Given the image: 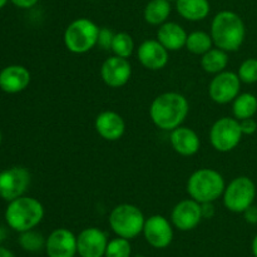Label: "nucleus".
I'll return each mask as SVG.
<instances>
[{"label":"nucleus","instance_id":"f257e3e1","mask_svg":"<svg viewBox=\"0 0 257 257\" xmlns=\"http://www.w3.org/2000/svg\"><path fill=\"white\" fill-rule=\"evenodd\" d=\"M190 112L187 98L177 92L157 95L151 103L150 117L153 124L162 131H173L182 125Z\"/></svg>","mask_w":257,"mask_h":257},{"label":"nucleus","instance_id":"f03ea898","mask_svg":"<svg viewBox=\"0 0 257 257\" xmlns=\"http://www.w3.org/2000/svg\"><path fill=\"white\" fill-rule=\"evenodd\" d=\"M210 34L215 47L227 53L236 52L245 42V23L237 13L222 10L213 17Z\"/></svg>","mask_w":257,"mask_h":257},{"label":"nucleus","instance_id":"7ed1b4c3","mask_svg":"<svg viewBox=\"0 0 257 257\" xmlns=\"http://www.w3.org/2000/svg\"><path fill=\"white\" fill-rule=\"evenodd\" d=\"M44 207L34 197L22 196L10 201L5 210V221L8 226L17 232L33 230L42 222Z\"/></svg>","mask_w":257,"mask_h":257},{"label":"nucleus","instance_id":"20e7f679","mask_svg":"<svg viewBox=\"0 0 257 257\" xmlns=\"http://www.w3.org/2000/svg\"><path fill=\"white\" fill-rule=\"evenodd\" d=\"M225 187L223 176L212 168H200L187 181V193L200 203L217 201L223 195Z\"/></svg>","mask_w":257,"mask_h":257},{"label":"nucleus","instance_id":"39448f33","mask_svg":"<svg viewBox=\"0 0 257 257\" xmlns=\"http://www.w3.org/2000/svg\"><path fill=\"white\" fill-rule=\"evenodd\" d=\"M100 28L88 18H79L70 23L64 30V45L73 54H84L98 43Z\"/></svg>","mask_w":257,"mask_h":257},{"label":"nucleus","instance_id":"423d86ee","mask_svg":"<svg viewBox=\"0 0 257 257\" xmlns=\"http://www.w3.org/2000/svg\"><path fill=\"white\" fill-rule=\"evenodd\" d=\"M108 222L118 237L132 240L142 233L146 217L137 206L131 203H120L110 211Z\"/></svg>","mask_w":257,"mask_h":257},{"label":"nucleus","instance_id":"0eeeda50","mask_svg":"<svg viewBox=\"0 0 257 257\" xmlns=\"http://www.w3.org/2000/svg\"><path fill=\"white\" fill-rule=\"evenodd\" d=\"M256 198V185L251 178L238 176L233 178L223 191V206L233 213H243Z\"/></svg>","mask_w":257,"mask_h":257},{"label":"nucleus","instance_id":"6e6552de","mask_svg":"<svg viewBox=\"0 0 257 257\" xmlns=\"http://www.w3.org/2000/svg\"><path fill=\"white\" fill-rule=\"evenodd\" d=\"M240 120L235 117H222L216 120L210 130L211 146L217 152H231L242 140Z\"/></svg>","mask_w":257,"mask_h":257},{"label":"nucleus","instance_id":"1a4fd4ad","mask_svg":"<svg viewBox=\"0 0 257 257\" xmlns=\"http://www.w3.org/2000/svg\"><path fill=\"white\" fill-rule=\"evenodd\" d=\"M32 176L24 167L14 166L0 172V198L10 201L24 196L30 185Z\"/></svg>","mask_w":257,"mask_h":257},{"label":"nucleus","instance_id":"9d476101","mask_svg":"<svg viewBox=\"0 0 257 257\" xmlns=\"http://www.w3.org/2000/svg\"><path fill=\"white\" fill-rule=\"evenodd\" d=\"M241 80L237 73L223 70L215 74L208 85V95L217 104H228L240 94Z\"/></svg>","mask_w":257,"mask_h":257},{"label":"nucleus","instance_id":"9b49d317","mask_svg":"<svg viewBox=\"0 0 257 257\" xmlns=\"http://www.w3.org/2000/svg\"><path fill=\"white\" fill-rule=\"evenodd\" d=\"M142 233L152 247L166 248L173 240V225L165 216L153 215L146 218Z\"/></svg>","mask_w":257,"mask_h":257},{"label":"nucleus","instance_id":"f8f14e48","mask_svg":"<svg viewBox=\"0 0 257 257\" xmlns=\"http://www.w3.org/2000/svg\"><path fill=\"white\" fill-rule=\"evenodd\" d=\"M132 77V65L125 58H107L100 67V78L110 88H120L127 84Z\"/></svg>","mask_w":257,"mask_h":257},{"label":"nucleus","instance_id":"ddd939ff","mask_svg":"<svg viewBox=\"0 0 257 257\" xmlns=\"http://www.w3.org/2000/svg\"><path fill=\"white\" fill-rule=\"evenodd\" d=\"M202 218L201 203L193 198L180 201L171 212V222L180 231L193 230L200 225Z\"/></svg>","mask_w":257,"mask_h":257},{"label":"nucleus","instance_id":"4468645a","mask_svg":"<svg viewBox=\"0 0 257 257\" xmlns=\"http://www.w3.org/2000/svg\"><path fill=\"white\" fill-rule=\"evenodd\" d=\"M108 237L97 227H88L77 236V252L80 257H104Z\"/></svg>","mask_w":257,"mask_h":257},{"label":"nucleus","instance_id":"2eb2a0df","mask_svg":"<svg viewBox=\"0 0 257 257\" xmlns=\"http://www.w3.org/2000/svg\"><path fill=\"white\" fill-rule=\"evenodd\" d=\"M48 257H74L77 255V236L68 228H57L47 237Z\"/></svg>","mask_w":257,"mask_h":257},{"label":"nucleus","instance_id":"dca6fc26","mask_svg":"<svg viewBox=\"0 0 257 257\" xmlns=\"http://www.w3.org/2000/svg\"><path fill=\"white\" fill-rule=\"evenodd\" d=\"M168 50L157 39L145 40L137 49V58L148 70H161L170 60Z\"/></svg>","mask_w":257,"mask_h":257},{"label":"nucleus","instance_id":"f3484780","mask_svg":"<svg viewBox=\"0 0 257 257\" xmlns=\"http://www.w3.org/2000/svg\"><path fill=\"white\" fill-rule=\"evenodd\" d=\"M94 128L103 140L114 142L120 140L124 135L125 122L119 113L114 110H104L95 118Z\"/></svg>","mask_w":257,"mask_h":257},{"label":"nucleus","instance_id":"a211bd4d","mask_svg":"<svg viewBox=\"0 0 257 257\" xmlns=\"http://www.w3.org/2000/svg\"><path fill=\"white\" fill-rule=\"evenodd\" d=\"M30 80L32 75L24 65H8L0 70V89L8 94H17L25 90Z\"/></svg>","mask_w":257,"mask_h":257},{"label":"nucleus","instance_id":"6ab92c4d","mask_svg":"<svg viewBox=\"0 0 257 257\" xmlns=\"http://www.w3.org/2000/svg\"><path fill=\"white\" fill-rule=\"evenodd\" d=\"M170 143L176 153L183 157H190L200 151L201 141L197 133L190 127L180 125L171 131Z\"/></svg>","mask_w":257,"mask_h":257},{"label":"nucleus","instance_id":"aec40b11","mask_svg":"<svg viewBox=\"0 0 257 257\" xmlns=\"http://www.w3.org/2000/svg\"><path fill=\"white\" fill-rule=\"evenodd\" d=\"M187 35L182 25L175 22L163 23L157 30V40L168 52H177L185 48Z\"/></svg>","mask_w":257,"mask_h":257},{"label":"nucleus","instance_id":"412c9836","mask_svg":"<svg viewBox=\"0 0 257 257\" xmlns=\"http://www.w3.org/2000/svg\"><path fill=\"white\" fill-rule=\"evenodd\" d=\"M176 10L188 22H201L211 12L208 0H176Z\"/></svg>","mask_w":257,"mask_h":257},{"label":"nucleus","instance_id":"4be33fe9","mask_svg":"<svg viewBox=\"0 0 257 257\" xmlns=\"http://www.w3.org/2000/svg\"><path fill=\"white\" fill-rule=\"evenodd\" d=\"M172 7L170 0H150L143 10L146 23L155 27H160L170 18Z\"/></svg>","mask_w":257,"mask_h":257},{"label":"nucleus","instance_id":"5701e85b","mask_svg":"<svg viewBox=\"0 0 257 257\" xmlns=\"http://www.w3.org/2000/svg\"><path fill=\"white\" fill-rule=\"evenodd\" d=\"M228 65V53L220 48H211L201 55V67L208 74H218L226 70Z\"/></svg>","mask_w":257,"mask_h":257},{"label":"nucleus","instance_id":"b1692460","mask_svg":"<svg viewBox=\"0 0 257 257\" xmlns=\"http://www.w3.org/2000/svg\"><path fill=\"white\" fill-rule=\"evenodd\" d=\"M232 113L236 119L252 118L257 113V98L252 93H241L232 102Z\"/></svg>","mask_w":257,"mask_h":257},{"label":"nucleus","instance_id":"393cba45","mask_svg":"<svg viewBox=\"0 0 257 257\" xmlns=\"http://www.w3.org/2000/svg\"><path fill=\"white\" fill-rule=\"evenodd\" d=\"M213 40L210 33L203 30H195L187 35L186 47L190 53L195 55H203L212 48Z\"/></svg>","mask_w":257,"mask_h":257},{"label":"nucleus","instance_id":"a878e982","mask_svg":"<svg viewBox=\"0 0 257 257\" xmlns=\"http://www.w3.org/2000/svg\"><path fill=\"white\" fill-rule=\"evenodd\" d=\"M110 50L117 57L128 59L135 52V40L131 37V34L125 32L115 33Z\"/></svg>","mask_w":257,"mask_h":257},{"label":"nucleus","instance_id":"bb28decb","mask_svg":"<svg viewBox=\"0 0 257 257\" xmlns=\"http://www.w3.org/2000/svg\"><path fill=\"white\" fill-rule=\"evenodd\" d=\"M45 242H47V238H44V236L35 231L34 228L20 232L19 245L23 250L28 252H39L43 248H45Z\"/></svg>","mask_w":257,"mask_h":257},{"label":"nucleus","instance_id":"cd10ccee","mask_svg":"<svg viewBox=\"0 0 257 257\" xmlns=\"http://www.w3.org/2000/svg\"><path fill=\"white\" fill-rule=\"evenodd\" d=\"M131 255H132V246L130 240L117 237L108 241L104 257H131Z\"/></svg>","mask_w":257,"mask_h":257},{"label":"nucleus","instance_id":"c85d7f7f","mask_svg":"<svg viewBox=\"0 0 257 257\" xmlns=\"http://www.w3.org/2000/svg\"><path fill=\"white\" fill-rule=\"evenodd\" d=\"M237 75L240 80L246 84H253L257 82V59L256 58H248L243 60L238 67Z\"/></svg>","mask_w":257,"mask_h":257},{"label":"nucleus","instance_id":"c756f323","mask_svg":"<svg viewBox=\"0 0 257 257\" xmlns=\"http://www.w3.org/2000/svg\"><path fill=\"white\" fill-rule=\"evenodd\" d=\"M115 33L109 28L104 27L99 29V34H98V47L102 48L103 50H109L112 48L113 38H114Z\"/></svg>","mask_w":257,"mask_h":257},{"label":"nucleus","instance_id":"7c9ffc66","mask_svg":"<svg viewBox=\"0 0 257 257\" xmlns=\"http://www.w3.org/2000/svg\"><path fill=\"white\" fill-rule=\"evenodd\" d=\"M240 127L243 135L251 136L257 131V122L252 118H246V119L240 120Z\"/></svg>","mask_w":257,"mask_h":257},{"label":"nucleus","instance_id":"2f4dec72","mask_svg":"<svg viewBox=\"0 0 257 257\" xmlns=\"http://www.w3.org/2000/svg\"><path fill=\"white\" fill-rule=\"evenodd\" d=\"M245 221L250 225H257V206L251 205L247 210L243 212Z\"/></svg>","mask_w":257,"mask_h":257},{"label":"nucleus","instance_id":"473e14b6","mask_svg":"<svg viewBox=\"0 0 257 257\" xmlns=\"http://www.w3.org/2000/svg\"><path fill=\"white\" fill-rule=\"evenodd\" d=\"M201 211H202L203 218H212L215 216V206H213V202L201 203Z\"/></svg>","mask_w":257,"mask_h":257},{"label":"nucleus","instance_id":"72a5a7b5","mask_svg":"<svg viewBox=\"0 0 257 257\" xmlns=\"http://www.w3.org/2000/svg\"><path fill=\"white\" fill-rule=\"evenodd\" d=\"M13 4L20 9H30L39 3V0H10Z\"/></svg>","mask_w":257,"mask_h":257},{"label":"nucleus","instance_id":"f704fd0d","mask_svg":"<svg viewBox=\"0 0 257 257\" xmlns=\"http://www.w3.org/2000/svg\"><path fill=\"white\" fill-rule=\"evenodd\" d=\"M0 257H15V255L10 250L0 246Z\"/></svg>","mask_w":257,"mask_h":257},{"label":"nucleus","instance_id":"c9c22d12","mask_svg":"<svg viewBox=\"0 0 257 257\" xmlns=\"http://www.w3.org/2000/svg\"><path fill=\"white\" fill-rule=\"evenodd\" d=\"M7 236H8V231L5 230L3 226H0V243L4 242L5 238H7Z\"/></svg>","mask_w":257,"mask_h":257},{"label":"nucleus","instance_id":"e433bc0d","mask_svg":"<svg viewBox=\"0 0 257 257\" xmlns=\"http://www.w3.org/2000/svg\"><path fill=\"white\" fill-rule=\"evenodd\" d=\"M252 253L253 256L257 257V235L255 236V238H253L252 241Z\"/></svg>","mask_w":257,"mask_h":257},{"label":"nucleus","instance_id":"4c0bfd02","mask_svg":"<svg viewBox=\"0 0 257 257\" xmlns=\"http://www.w3.org/2000/svg\"><path fill=\"white\" fill-rule=\"evenodd\" d=\"M8 2H9V0H0V9H3V8L8 4Z\"/></svg>","mask_w":257,"mask_h":257},{"label":"nucleus","instance_id":"58836bf2","mask_svg":"<svg viewBox=\"0 0 257 257\" xmlns=\"http://www.w3.org/2000/svg\"><path fill=\"white\" fill-rule=\"evenodd\" d=\"M2 141H3V136H2V131H0V145H2Z\"/></svg>","mask_w":257,"mask_h":257},{"label":"nucleus","instance_id":"ea45409f","mask_svg":"<svg viewBox=\"0 0 257 257\" xmlns=\"http://www.w3.org/2000/svg\"><path fill=\"white\" fill-rule=\"evenodd\" d=\"M133 257H146V256H143V255H136V256H133Z\"/></svg>","mask_w":257,"mask_h":257},{"label":"nucleus","instance_id":"a19ab883","mask_svg":"<svg viewBox=\"0 0 257 257\" xmlns=\"http://www.w3.org/2000/svg\"><path fill=\"white\" fill-rule=\"evenodd\" d=\"M170 2H176V0H170Z\"/></svg>","mask_w":257,"mask_h":257}]
</instances>
